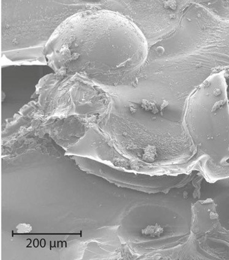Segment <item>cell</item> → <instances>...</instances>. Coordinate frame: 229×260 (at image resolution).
<instances>
[{
    "instance_id": "obj_1",
    "label": "cell",
    "mask_w": 229,
    "mask_h": 260,
    "mask_svg": "<svg viewBox=\"0 0 229 260\" xmlns=\"http://www.w3.org/2000/svg\"><path fill=\"white\" fill-rule=\"evenodd\" d=\"M43 54V48H30V49L19 50L5 54V59L10 62L31 63L40 62L46 63V59Z\"/></svg>"
},
{
    "instance_id": "obj_2",
    "label": "cell",
    "mask_w": 229,
    "mask_h": 260,
    "mask_svg": "<svg viewBox=\"0 0 229 260\" xmlns=\"http://www.w3.org/2000/svg\"><path fill=\"white\" fill-rule=\"evenodd\" d=\"M17 232L19 234H26V233H29L32 231V226L28 223H20L18 225L16 228Z\"/></svg>"
}]
</instances>
